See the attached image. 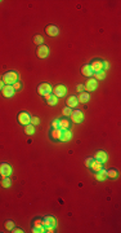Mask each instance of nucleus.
Wrapping results in <instances>:
<instances>
[{
	"instance_id": "1",
	"label": "nucleus",
	"mask_w": 121,
	"mask_h": 233,
	"mask_svg": "<svg viewBox=\"0 0 121 233\" xmlns=\"http://www.w3.org/2000/svg\"><path fill=\"white\" fill-rule=\"evenodd\" d=\"M3 83H4L5 85H12L13 83H15L18 80V74L15 71H8L5 72L4 75H3Z\"/></svg>"
},
{
	"instance_id": "2",
	"label": "nucleus",
	"mask_w": 121,
	"mask_h": 233,
	"mask_svg": "<svg viewBox=\"0 0 121 233\" xmlns=\"http://www.w3.org/2000/svg\"><path fill=\"white\" fill-rule=\"evenodd\" d=\"M70 118L72 119L74 123H81V122L84 121V114H82V111H80V110H75L71 113Z\"/></svg>"
},
{
	"instance_id": "3",
	"label": "nucleus",
	"mask_w": 121,
	"mask_h": 233,
	"mask_svg": "<svg viewBox=\"0 0 121 233\" xmlns=\"http://www.w3.org/2000/svg\"><path fill=\"white\" fill-rule=\"evenodd\" d=\"M66 92H67V89L63 84H58L53 88V95L55 96V97H62V96L66 95Z\"/></svg>"
},
{
	"instance_id": "4",
	"label": "nucleus",
	"mask_w": 121,
	"mask_h": 233,
	"mask_svg": "<svg viewBox=\"0 0 121 233\" xmlns=\"http://www.w3.org/2000/svg\"><path fill=\"white\" fill-rule=\"evenodd\" d=\"M30 121H31V116L28 115L26 111H22V113L18 114V122H19L21 124L27 126V124H30Z\"/></svg>"
},
{
	"instance_id": "5",
	"label": "nucleus",
	"mask_w": 121,
	"mask_h": 233,
	"mask_svg": "<svg viewBox=\"0 0 121 233\" xmlns=\"http://www.w3.org/2000/svg\"><path fill=\"white\" fill-rule=\"evenodd\" d=\"M36 54H37L39 58H45V57L49 54V49H48V47L44 45V44L39 45V47H37V51H36Z\"/></svg>"
},
{
	"instance_id": "6",
	"label": "nucleus",
	"mask_w": 121,
	"mask_h": 233,
	"mask_svg": "<svg viewBox=\"0 0 121 233\" xmlns=\"http://www.w3.org/2000/svg\"><path fill=\"white\" fill-rule=\"evenodd\" d=\"M37 92H39V95H41V96H44L45 93H50L51 92V85L48 84V83H41V84L37 87Z\"/></svg>"
},
{
	"instance_id": "7",
	"label": "nucleus",
	"mask_w": 121,
	"mask_h": 233,
	"mask_svg": "<svg viewBox=\"0 0 121 233\" xmlns=\"http://www.w3.org/2000/svg\"><path fill=\"white\" fill-rule=\"evenodd\" d=\"M12 167L8 163H0V175L1 176H10Z\"/></svg>"
},
{
	"instance_id": "8",
	"label": "nucleus",
	"mask_w": 121,
	"mask_h": 233,
	"mask_svg": "<svg viewBox=\"0 0 121 233\" xmlns=\"http://www.w3.org/2000/svg\"><path fill=\"white\" fill-rule=\"evenodd\" d=\"M90 69H92L93 72H99L103 70V62L99 61V60H95V61L92 62V65H89Z\"/></svg>"
},
{
	"instance_id": "9",
	"label": "nucleus",
	"mask_w": 121,
	"mask_h": 233,
	"mask_svg": "<svg viewBox=\"0 0 121 233\" xmlns=\"http://www.w3.org/2000/svg\"><path fill=\"white\" fill-rule=\"evenodd\" d=\"M97 88V80L94 78H90V79L86 80V83L84 84V89L86 91H94Z\"/></svg>"
},
{
	"instance_id": "10",
	"label": "nucleus",
	"mask_w": 121,
	"mask_h": 233,
	"mask_svg": "<svg viewBox=\"0 0 121 233\" xmlns=\"http://www.w3.org/2000/svg\"><path fill=\"white\" fill-rule=\"evenodd\" d=\"M90 168H92L94 172H99V171L103 170V163L100 161H97V159H93L92 163H90Z\"/></svg>"
},
{
	"instance_id": "11",
	"label": "nucleus",
	"mask_w": 121,
	"mask_h": 233,
	"mask_svg": "<svg viewBox=\"0 0 121 233\" xmlns=\"http://www.w3.org/2000/svg\"><path fill=\"white\" fill-rule=\"evenodd\" d=\"M1 93L4 97H12L13 95H14V89H13V85H4L1 89Z\"/></svg>"
},
{
	"instance_id": "12",
	"label": "nucleus",
	"mask_w": 121,
	"mask_h": 233,
	"mask_svg": "<svg viewBox=\"0 0 121 233\" xmlns=\"http://www.w3.org/2000/svg\"><path fill=\"white\" fill-rule=\"evenodd\" d=\"M94 159L100 161L102 163H104L106 161H107V154H106V152H103V150H98V152H95V154H94Z\"/></svg>"
},
{
	"instance_id": "13",
	"label": "nucleus",
	"mask_w": 121,
	"mask_h": 233,
	"mask_svg": "<svg viewBox=\"0 0 121 233\" xmlns=\"http://www.w3.org/2000/svg\"><path fill=\"white\" fill-rule=\"evenodd\" d=\"M45 33L48 34L49 36H55V35H58V28L53 25H49L45 27Z\"/></svg>"
},
{
	"instance_id": "14",
	"label": "nucleus",
	"mask_w": 121,
	"mask_h": 233,
	"mask_svg": "<svg viewBox=\"0 0 121 233\" xmlns=\"http://www.w3.org/2000/svg\"><path fill=\"white\" fill-rule=\"evenodd\" d=\"M66 104L68 108H75V106H77V104H79V101H77V97L76 96H70L66 100Z\"/></svg>"
},
{
	"instance_id": "15",
	"label": "nucleus",
	"mask_w": 121,
	"mask_h": 233,
	"mask_svg": "<svg viewBox=\"0 0 121 233\" xmlns=\"http://www.w3.org/2000/svg\"><path fill=\"white\" fill-rule=\"evenodd\" d=\"M95 179H97L98 181H104L106 179H107V170L103 168V170L99 171V172H95Z\"/></svg>"
},
{
	"instance_id": "16",
	"label": "nucleus",
	"mask_w": 121,
	"mask_h": 233,
	"mask_svg": "<svg viewBox=\"0 0 121 233\" xmlns=\"http://www.w3.org/2000/svg\"><path fill=\"white\" fill-rule=\"evenodd\" d=\"M77 101H79V102H81V104L88 102V101H89V93H86V92H80L79 96H77Z\"/></svg>"
},
{
	"instance_id": "17",
	"label": "nucleus",
	"mask_w": 121,
	"mask_h": 233,
	"mask_svg": "<svg viewBox=\"0 0 121 233\" xmlns=\"http://www.w3.org/2000/svg\"><path fill=\"white\" fill-rule=\"evenodd\" d=\"M0 184H1L3 188H10V186H12V180H10L9 176H3Z\"/></svg>"
},
{
	"instance_id": "18",
	"label": "nucleus",
	"mask_w": 121,
	"mask_h": 233,
	"mask_svg": "<svg viewBox=\"0 0 121 233\" xmlns=\"http://www.w3.org/2000/svg\"><path fill=\"white\" fill-rule=\"evenodd\" d=\"M57 221L55 219H54L53 216H45L44 217V227H46V225H51V227H55Z\"/></svg>"
},
{
	"instance_id": "19",
	"label": "nucleus",
	"mask_w": 121,
	"mask_h": 233,
	"mask_svg": "<svg viewBox=\"0 0 121 233\" xmlns=\"http://www.w3.org/2000/svg\"><path fill=\"white\" fill-rule=\"evenodd\" d=\"M58 127H59V129H62V131H66V129H68V127H70V122L67 121V119H61V121L58 122Z\"/></svg>"
},
{
	"instance_id": "20",
	"label": "nucleus",
	"mask_w": 121,
	"mask_h": 233,
	"mask_svg": "<svg viewBox=\"0 0 121 233\" xmlns=\"http://www.w3.org/2000/svg\"><path fill=\"white\" fill-rule=\"evenodd\" d=\"M81 72H82V75H85V77H92L93 75V71H92L89 65H84L82 69H81Z\"/></svg>"
},
{
	"instance_id": "21",
	"label": "nucleus",
	"mask_w": 121,
	"mask_h": 233,
	"mask_svg": "<svg viewBox=\"0 0 121 233\" xmlns=\"http://www.w3.org/2000/svg\"><path fill=\"white\" fill-rule=\"evenodd\" d=\"M62 129H59V128H55V129H53L51 131V139L53 140H59L61 139V136H62Z\"/></svg>"
},
{
	"instance_id": "22",
	"label": "nucleus",
	"mask_w": 121,
	"mask_h": 233,
	"mask_svg": "<svg viewBox=\"0 0 121 233\" xmlns=\"http://www.w3.org/2000/svg\"><path fill=\"white\" fill-rule=\"evenodd\" d=\"M71 136H72V133H71V131H68V129H66V131H63L62 132V136H61V141H68L70 139H71Z\"/></svg>"
},
{
	"instance_id": "23",
	"label": "nucleus",
	"mask_w": 121,
	"mask_h": 233,
	"mask_svg": "<svg viewBox=\"0 0 121 233\" xmlns=\"http://www.w3.org/2000/svg\"><path fill=\"white\" fill-rule=\"evenodd\" d=\"M25 133L28 135V136L33 135L35 133V127H33L32 124H27V126H25Z\"/></svg>"
},
{
	"instance_id": "24",
	"label": "nucleus",
	"mask_w": 121,
	"mask_h": 233,
	"mask_svg": "<svg viewBox=\"0 0 121 233\" xmlns=\"http://www.w3.org/2000/svg\"><path fill=\"white\" fill-rule=\"evenodd\" d=\"M33 43L37 44V47L41 45V44L44 43V38L41 35H35V36H33Z\"/></svg>"
},
{
	"instance_id": "25",
	"label": "nucleus",
	"mask_w": 121,
	"mask_h": 233,
	"mask_svg": "<svg viewBox=\"0 0 121 233\" xmlns=\"http://www.w3.org/2000/svg\"><path fill=\"white\" fill-rule=\"evenodd\" d=\"M44 227V219H36L33 221V228H41Z\"/></svg>"
},
{
	"instance_id": "26",
	"label": "nucleus",
	"mask_w": 121,
	"mask_h": 233,
	"mask_svg": "<svg viewBox=\"0 0 121 233\" xmlns=\"http://www.w3.org/2000/svg\"><path fill=\"white\" fill-rule=\"evenodd\" d=\"M4 227H5V229L7 230H12L13 228H14V223H13L12 220H7L5 224H4Z\"/></svg>"
},
{
	"instance_id": "27",
	"label": "nucleus",
	"mask_w": 121,
	"mask_h": 233,
	"mask_svg": "<svg viewBox=\"0 0 121 233\" xmlns=\"http://www.w3.org/2000/svg\"><path fill=\"white\" fill-rule=\"evenodd\" d=\"M107 177H110V179H116V177H117V171H116V170H110V171H107Z\"/></svg>"
},
{
	"instance_id": "28",
	"label": "nucleus",
	"mask_w": 121,
	"mask_h": 233,
	"mask_svg": "<svg viewBox=\"0 0 121 233\" xmlns=\"http://www.w3.org/2000/svg\"><path fill=\"white\" fill-rule=\"evenodd\" d=\"M104 71H103V70H102V71H99V72H94V74H93V77H94V79L95 80H97V79H103V78H104Z\"/></svg>"
},
{
	"instance_id": "29",
	"label": "nucleus",
	"mask_w": 121,
	"mask_h": 233,
	"mask_svg": "<svg viewBox=\"0 0 121 233\" xmlns=\"http://www.w3.org/2000/svg\"><path fill=\"white\" fill-rule=\"evenodd\" d=\"M62 113H63V115L70 116V115H71V113H72V109H71V108H68V106H66V108L63 109V111H62Z\"/></svg>"
},
{
	"instance_id": "30",
	"label": "nucleus",
	"mask_w": 121,
	"mask_h": 233,
	"mask_svg": "<svg viewBox=\"0 0 121 233\" xmlns=\"http://www.w3.org/2000/svg\"><path fill=\"white\" fill-rule=\"evenodd\" d=\"M57 101H58V97H55V96H54V95H51V98H50V100H49L48 101V104H49V105H55V104H57Z\"/></svg>"
},
{
	"instance_id": "31",
	"label": "nucleus",
	"mask_w": 121,
	"mask_h": 233,
	"mask_svg": "<svg viewBox=\"0 0 121 233\" xmlns=\"http://www.w3.org/2000/svg\"><path fill=\"white\" fill-rule=\"evenodd\" d=\"M39 118L37 116H31V121H30V123L32 124V126H36V124H39Z\"/></svg>"
},
{
	"instance_id": "32",
	"label": "nucleus",
	"mask_w": 121,
	"mask_h": 233,
	"mask_svg": "<svg viewBox=\"0 0 121 233\" xmlns=\"http://www.w3.org/2000/svg\"><path fill=\"white\" fill-rule=\"evenodd\" d=\"M13 89L14 91H17V89H21V87H22V84H21L19 82H15V83H13Z\"/></svg>"
},
{
	"instance_id": "33",
	"label": "nucleus",
	"mask_w": 121,
	"mask_h": 233,
	"mask_svg": "<svg viewBox=\"0 0 121 233\" xmlns=\"http://www.w3.org/2000/svg\"><path fill=\"white\" fill-rule=\"evenodd\" d=\"M45 232L46 233H53L54 232V227H51V225H46V227H45Z\"/></svg>"
},
{
	"instance_id": "34",
	"label": "nucleus",
	"mask_w": 121,
	"mask_h": 233,
	"mask_svg": "<svg viewBox=\"0 0 121 233\" xmlns=\"http://www.w3.org/2000/svg\"><path fill=\"white\" fill-rule=\"evenodd\" d=\"M58 122H59V119H54V121L51 122V127H53V129L59 128V127H58Z\"/></svg>"
},
{
	"instance_id": "35",
	"label": "nucleus",
	"mask_w": 121,
	"mask_h": 233,
	"mask_svg": "<svg viewBox=\"0 0 121 233\" xmlns=\"http://www.w3.org/2000/svg\"><path fill=\"white\" fill-rule=\"evenodd\" d=\"M92 161H93V158H86V159H85V166H86V167H90V163H92Z\"/></svg>"
},
{
	"instance_id": "36",
	"label": "nucleus",
	"mask_w": 121,
	"mask_h": 233,
	"mask_svg": "<svg viewBox=\"0 0 121 233\" xmlns=\"http://www.w3.org/2000/svg\"><path fill=\"white\" fill-rule=\"evenodd\" d=\"M12 232H13V233H23V230L21 229V228H13Z\"/></svg>"
},
{
	"instance_id": "37",
	"label": "nucleus",
	"mask_w": 121,
	"mask_h": 233,
	"mask_svg": "<svg viewBox=\"0 0 121 233\" xmlns=\"http://www.w3.org/2000/svg\"><path fill=\"white\" fill-rule=\"evenodd\" d=\"M76 89H77V92H82V89H84V85L82 84H77V87H76Z\"/></svg>"
},
{
	"instance_id": "38",
	"label": "nucleus",
	"mask_w": 121,
	"mask_h": 233,
	"mask_svg": "<svg viewBox=\"0 0 121 233\" xmlns=\"http://www.w3.org/2000/svg\"><path fill=\"white\" fill-rule=\"evenodd\" d=\"M44 98H45L46 101H49L51 98V93H45V95H44Z\"/></svg>"
},
{
	"instance_id": "39",
	"label": "nucleus",
	"mask_w": 121,
	"mask_h": 233,
	"mask_svg": "<svg viewBox=\"0 0 121 233\" xmlns=\"http://www.w3.org/2000/svg\"><path fill=\"white\" fill-rule=\"evenodd\" d=\"M4 85H5V84H4V83H3V80H0V91L3 89V87H4Z\"/></svg>"
},
{
	"instance_id": "40",
	"label": "nucleus",
	"mask_w": 121,
	"mask_h": 233,
	"mask_svg": "<svg viewBox=\"0 0 121 233\" xmlns=\"http://www.w3.org/2000/svg\"><path fill=\"white\" fill-rule=\"evenodd\" d=\"M103 67H104V69H108V64H107V62H103Z\"/></svg>"
}]
</instances>
